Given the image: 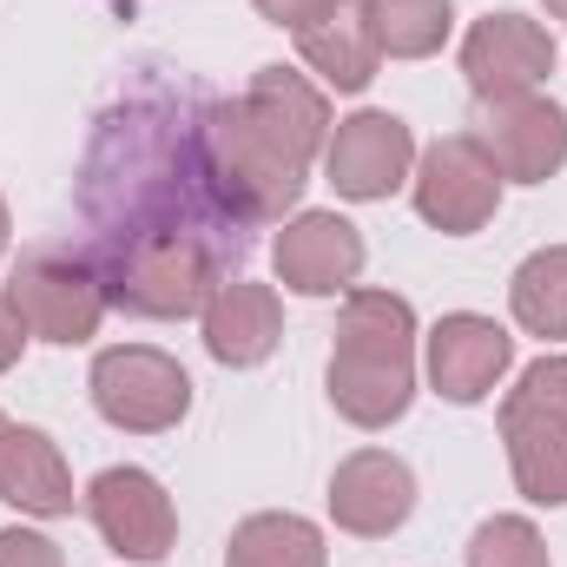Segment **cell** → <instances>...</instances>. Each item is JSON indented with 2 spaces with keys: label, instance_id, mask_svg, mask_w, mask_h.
I'll use <instances>...</instances> for the list:
<instances>
[{
  "label": "cell",
  "instance_id": "1",
  "mask_svg": "<svg viewBox=\"0 0 567 567\" xmlns=\"http://www.w3.org/2000/svg\"><path fill=\"white\" fill-rule=\"evenodd\" d=\"M80 212L100 231V251L145 238H198L238 265L251 245V225L231 218L205 158V100L172 80H140L93 126L80 165Z\"/></svg>",
  "mask_w": 567,
  "mask_h": 567
},
{
  "label": "cell",
  "instance_id": "2",
  "mask_svg": "<svg viewBox=\"0 0 567 567\" xmlns=\"http://www.w3.org/2000/svg\"><path fill=\"white\" fill-rule=\"evenodd\" d=\"M416 310L396 290H343L337 350H330V403L357 429H390L416 403Z\"/></svg>",
  "mask_w": 567,
  "mask_h": 567
},
{
  "label": "cell",
  "instance_id": "3",
  "mask_svg": "<svg viewBox=\"0 0 567 567\" xmlns=\"http://www.w3.org/2000/svg\"><path fill=\"white\" fill-rule=\"evenodd\" d=\"M205 158L238 225H284L310 185V172L245 113V100H205Z\"/></svg>",
  "mask_w": 567,
  "mask_h": 567
},
{
  "label": "cell",
  "instance_id": "4",
  "mask_svg": "<svg viewBox=\"0 0 567 567\" xmlns=\"http://www.w3.org/2000/svg\"><path fill=\"white\" fill-rule=\"evenodd\" d=\"M93 265L106 278V297L152 323L198 317L212 303V290L231 278V258L198 238H145V245H120V251H93Z\"/></svg>",
  "mask_w": 567,
  "mask_h": 567
},
{
  "label": "cell",
  "instance_id": "5",
  "mask_svg": "<svg viewBox=\"0 0 567 567\" xmlns=\"http://www.w3.org/2000/svg\"><path fill=\"white\" fill-rule=\"evenodd\" d=\"M502 442L508 475L528 502L561 508L567 502V357H535L515 390L502 396Z\"/></svg>",
  "mask_w": 567,
  "mask_h": 567
},
{
  "label": "cell",
  "instance_id": "6",
  "mask_svg": "<svg viewBox=\"0 0 567 567\" xmlns=\"http://www.w3.org/2000/svg\"><path fill=\"white\" fill-rule=\"evenodd\" d=\"M7 297L20 310L27 337H40V343H86V337H100V323L113 310L93 251H73V245L20 251V265L7 278Z\"/></svg>",
  "mask_w": 567,
  "mask_h": 567
},
{
  "label": "cell",
  "instance_id": "7",
  "mask_svg": "<svg viewBox=\"0 0 567 567\" xmlns=\"http://www.w3.org/2000/svg\"><path fill=\"white\" fill-rule=\"evenodd\" d=\"M93 410L126 435H165L192 416V377L178 357L152 350V343H120L93 357Z\"/></svg>",
  "mask_w": 567,
  "mask_h": 567
},
{
  "label": "cell",
  "instance_id": "8",
  "mask_svg": "<svg viewBox=\"0 0 567 567\" xmlns=\"http://www.w3.org/2000/svg\"><path fill=\"white\" fill-rule=\"evenodd\" d=\"M502 185L508 178L495 172V158L482 152L475 133H442L429 152H416V172H410L416 212L442 238H475L502 212Z\"/></svg>",
  "mask_w": 567,
  "mask_h": 567
},
{
  "label": "cell",
  "instance_id": "9",
  "mask_svg": "<svg viewBox=\"0 0 567 567\" xmlns=\"http://www.w3.org/2000/svg\"><path fill=\"white\" fill-rule=\"evenodd\" d=\"M86 515L100 528V542L120 555V561H140V567H158L178 542V508L165 495V482L152 468H100L86 482Z\"/></svg>",
  "mask_w": 567,
  "mask_h": 567
},
{
  "label": "cell",
  "instance_id": "10",
  "mask_svg": "<svg viewBox=\"0 0 567 567\" xmlns=\"http://www.w3.org/2000/svg\"><path fill=\"white\" fill-rule=\"evenodd\" d=\"M410 172H416V133H410V120H396L383 106H363V113H350V120L330 126L323 178L337 185V198L377 205V198L403 192Z\"/></svg>",
  "mask_w": 567,
  "mask_h": 567
},
{
  "label": "cell",
  "instance_id": "11",
  "mask_svg": "<svg viewBox=\"0 0 567 567\" xmlns=\"http://www.w3.org/2000/svg\"><path fill=\"white\" fill-rule=\"evenodd\" d=\"M482 152L495 158V172L508 185H548L567 165V106L548 93H522V100H475V126Z\"/></svg>",
  "mask_w": 567,
  "mask_h": 567
},
{
  "label": "cell",
  "instance_id": "12",
  "mask_svg": "<svg viewBox=\"0 0 567 567\" xmlns=\"http://www.w3.org/2000/svg\"><path fill=\"white\" fill-rule=\"evenodd\" d=\"M561 47L542 20L528 13H482L462 40V73H468V93L475 100H522V93H542L548 73H555Z\"/></svg>",
  "mask_w": 567,
  "mask_h": 567
},
{
  "label": "cell",
  "instance_id": "13",
  "mask_svg": "<svg viewBox=\"0 0 567 567\" xmlns=\"http://www.w3.org/2000/svg\"><path fill=\"white\" fill-rule=\"evenodd\" d=\"M508 363H515V337L495 317H482V310H449L423 337L429 390L442 403H488L502 390Z\"/></svg>",
  "mask_w": 567,
  "mask_h": 567
},
{
  "label": "cell",
  "instance_id": "14",
  "mask_svg": "<svg viewBox=\"0 0 567 567\" xmlns=\"http://www.w3.org/2000/svg\"><path fill=\"white\" fill-rule=\"evenodd\" d=\"M363 231L343 218V212H297L284 218L278 245H271V265L278 284L297 297H343L363 278Z\"/></svg>",
  "mask_w": 567,
  "mask_h": 567
},
{
  "label": "cell",
  "instance_id": "15",
  "mask_svg": "<svg viewBox=\"0 0 567 567\" xmlns=\"http://www.w3.org/2000/svg\"><path fill=\"white\" fill-rule=\"evenodd\" d=\"M416 515V475L403 455L390 449H357L337 462L330 475V522L343 535H363V542H383L396 535L403 522Z\"/></svg>",
  "mask_w": 567,
  "mask_h": 567
},
{
  "label": "cell",
  "instance_id": "16",
  "mask_svg": "<svg viewBox=\"0 0 567 567\" xmlns=\"http://www.w3.org/2000/svg\"><path fill=\"white\" fill-rule=\"evenodd\" d=\"M198 330H205V350L225 370H258V363H271V350L284 343V303L271 284L225 278L212 290V303L198 310Z\"/></svg>",
  "mask_w": 567,
  "mask_h": 567
},
{
  "label": "cell",
  "instance_id": "17",
  "mask_svg": "<svg viewBox=\"0 0 567 567\" xmlns=\"http://www.w3.org/2000/svg\"><path fill=\"white\" fill-rule=\"evenodd\" d=\"M245 113H251L303 172H310V165L323 158V145H330V100H323V86H310V80L290 73V66H258V73H251Z\"/></svg>",
  "mask_w": 567,
  "mask_h": 567
},
{
  "label": "cell",
  "instance_id": "18",
  "mask_svg": "<svg viewBox=\"0 0 567 567\" xmlns=\"http://www.w3.org/2000/svg\"><path fill=\"white\" fill-rule=\"evenodd\" d=\"M0 502H13L20 515H40V522L73 515V468L47 429L7 423V435H0Z\"/></svg>",
  "mask_w": 567,
  "mask_h": 567
},
{
  "label": "cell",
  "instance_id": "19",
  "mask_svg": "<svg viewBox=\"0 0 567 567\" xmlns=\"http://www.w3.org/2000/svg\"><path fill=\"white\" fill-rule=\"evenodd\" d=\"M297 60H303L323 86H337V93H363V86L377 80V66H383V53H377L370 20H363L357 0H343L330 20L303 27V33H297Z\"/></svg>",
  "mask_w": 567,
  "mask_h": 567
},
{
  "label": "cell",
  "instance_id": "20",
  "mask_svg": "<svg viewBox=\"0 0 567 567\" xmlns=\"http://www.w3.org/2000/svg\"><path fill=\"white\" fill-rule=\"evenodd\" d=\"M225 567H330V548H323V528L290 515V508H265V515H245L231 528V548H225Z\"/></svg>",
  "mask_w": 567,
  "mask_h": 567
},
{
  "label": "cell",
  "instance_id": "21",
  "mask_svg": "<svg viewBox=\"0 0 567 567\" xmlns=\"http://www.w3.org/2000/svg\"><path fill=\"white\" fill-rule=\"evenodd\" d=\"M383 60H429L455 33V0H357Z\"/></svg>",
  "mask_w": 567,
  "mask_h": 567
},
{
  "label": "cell",
  "instance_id": "22",
  "mask_svg": "<svg viewBox=\"0 0 567 567\" xmlns=\"http://www.w3.org/2000/svg\"><path fill=\"white\" fill-rule=\"evenodd\" d=\"M508 310L528 337H548L561 343L567 337V245H542L515 265L508 278Z\"/></svg>",
  "mask_w": 567,
  "mask_h": 567
},
{
  "label": "cell",
  "instance_id": "23",
  "mask_svg": "<svg viewBox=\"0 0 567 567\" xmlns=\"http://www.w3.org/2000/svg\"><path fill=\"white\" fill-rule=\"evenodd\" d=\"M468 567H548V542L528 515H488L468 535Z\"/></svg>",
  "mask_w": 567,
  "mask_h": 567
},
{
  "label": "cell",
  "instance_id": "24",
  "mask_svg": "<svg viewBox=\"0 0 567 567\" xmlns=\"http://www.w3.org/2000/svg\"><path fill=\"white\" fill-rule=\"evenodd\" d=\"M0 567H66V555L40 528H0Z\"/></svg>",
  "mask_w": 567,
  "mask_h": 567
},
{
  "label": "cell",
  "instance_id": "25",
  "mask_svg": "<svg viewBox=\"0 0 567 567\" xmlns=\"http://www.w3.org/2000/svg\"><path fill=\"white\" fill-rule=\"evenodd\" d=\"M271 27H284V33H303V27H317V20H330L343 0H251Z\"/></svg>",
  "mask_w": 567,
  "mask_h": 567
},
{
  "label": "cell",
  "instance_id": "26",
  "mask_svg": "<svg viewBox=\"0 0 567 567\" xmlns=\"http://www.w3.org/2000/svg\"><path fill=\"white\" fill-rule=\"evenodd\" d=\"M20 350H27V323H20V310H13V297L0 290V377L20 363Z\"/></svg>",
  "mask_w": 567,
  "mask_h": 567
},
{
  "label": "cell",
  "instance_id": "27",
  "mask_svg": "<svg viewBox=\"0 0 567 567\" xmlns=\"http://www.w3.org/2000/svg\"><path fill=\"white\" fill-rule=\"evenodd\" d=\"M7 245H13V218H7V198H0V258H7Z\"/></svg>",
  "mask_w": 567,
  "mask_h": 567
},
{
  "label": "cell",
  "instance_id": "28",
  "mask_svg": "<svg viewBox=\"0 0 567 567\" xmlns=\"http://www.w3.org/2000/svg\"><path fill=\"white\" fill-rule=\"evenodd\" d=\"M548 13H561V20H567V0H548Z\"/></svg>",
  "mask_w": 567,
  "mask_h": 567
},
{
  "label": "cell",
  "instance_id": "29",
  "mask_svg": "<svg viewBox=\"0 0 567 567\" xmlns=\"http://www.w3.org/2000/svg\"><path fill=\"white\" fill-rule=\"evenodd\" d=\"M113 7H133V0H113Z\"/></svg>",
  "mask_w": 567,
  "mask_h": 567
},
{
  "label": "cell",
  "instance_id": "30",
  "mask_svg": "<svg viewBox=\"0 0 567 567\" xmlns=\"http://www.w3.org/2000/svg\"><path fill=\"white\" fill-rule=\"evenodd\" d=\"M0 435H7V416H0Z\"/></svg>",
  "mask_w": 567,
  "mask_h": 567
}]
</instances>
